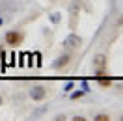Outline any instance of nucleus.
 <instances>
[{
	"mask_svg": "<svg viewBox=\"0 0 123 121\" xmlns=\"http://www.w3.org/2000/svg\"><path fill=\"white\" fill-rule=\"evenodd\" d=\"M6 43L9 47H19L23 43V34H19V32H8L6 34Z\"/></svg>",
	"mask_w": 123,
	"mask_h": 121,
	"instance_id": "obj_1",
	"label": "nucleus"
},
{
	"mask_svg": "<svg viewBox=\"0 0 123 121\" xmlns=\"http://www.w3.org/2000/svg\"><path fill=\"white\" fill-rule=\"evenodd\" d=\"M43 97H45V88H43V86L32 88V99H34V101H41Z\"/></svg>",
	"mask_w": 123,
	"mask_h": 121,
	"instance_id": "obj_2",
	"label": "nucleus"
},
{
	"mask_svg": "<svg viewBox=\"0 0 123 121\" xmlns=\"http://www.w3.org/2000/svg\"><path fill=\"white\" fill-rule=\"evenodd\" d=\"M93 65H95L97 69H106V56L97 54V56H95V60H93Z\"/></svg>",
	"mask_w": 123,
	"mask_h": 121,
	"instance_id": "obj_3",
	"label": "nucleus"
},
{
	"mask_svg": "<svg viewBox=\"0 0 123 121\" xmlns=\"http://www.w3.org/2000/svg\"><path fill=\"white\" fill-rule=\"evenodd\" d=\"M97 82H99V86H103V88H110V86H112V78L101 75V76H97Z\"/></svg>",
	"mask_w": 123,
	"mask_h": 121,
	"instance_id": "obj_4",
	"label": "nucleus"
},
{
	"mask_svg": "<svg viewBox=\"0 0 123 121\" xmlns=\"http://www.w3.org/2000/svg\"><path fill=\"white\" fill-rule=\"evenodd\" d=\"M67 61H69V56H62V60H58L56 63H54V67H63Z\"/></svg>",
	"mask_w": 123,
	"mask_h": 121,
	"instance_id": "obj_5",
	"label": "nucleus"
},
{
	"mask_svg": "<svg viewBox=\"0 0 123 121\" xmlns=\"http://www.w3.org/2000/svg\"><path fill=\"white\" fill-rule=\"evenodd\" d=\"M93 119H95V121H108L110 117H108V114H97Z\"/></svg>",
	"mask_w": 123,
	"mask_h": 121,
	"instance_id": "obj_6",
	"label": "nucleus"
},
{
	"mask_svg": "<svg viewBox=\"0 0 123 121\" xmlns=\"http://www.w3.org/2000/svg\"><path fill=\"white\" fill-rule=\"evenodd\" d=\"M78 97H82V91H77V93H73V99H78Z\"/></svg>",
	"mask_w": 123,
	"mask_h": 121,
	"instance_id": "obj_7",
	"label": "nucleus"
},
{
	"mask_svg": "<svg viewBox=\"0 0 123 121\" xmlns=\"http://www.w3.org/2000/svg\"><path fill=\"white\" fill-rule=\"evenodd\" d=\"M117 23H119V24H123V17H119V21H117Z\"/></svg>",
	"mask_w": 123,
	"mask_h": 121,
	"instance_id": "obj_8",
	"label": "nucleus"
},
{
	"mask_svg": "<svg viewBox=\"0 0 123 121\" xmlns=\"http://www.w3.org/2000/svg\"><path fill=\"white\" fill-rule=\"evenodd\" d=\"M0 106H2V97H0Z\"/></svg>",
	"mask_w": 123,
	"mask_h": 121,
	"instance_id": "obj_9",
	"label": "nucleus"
},
{
	"mask_svg": "<svg viewBox=\"0 0 123 121\" xmlns=\"http://www.w3.org/2000/svg\"><path fill=\"white\" fill-rule=\"evenodd\" d=\"M121 119H123V117H121Z\"/></svg>",
	"mask_w": 123,
	"mask_h": 121,
	"instance_id": "obj_10",
	"label": "nucleus"
}]
</instances>
